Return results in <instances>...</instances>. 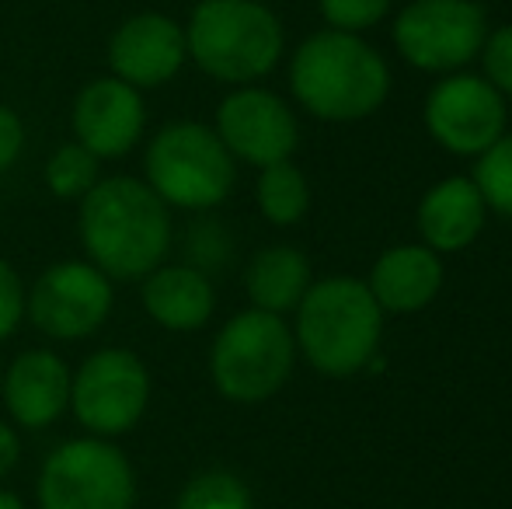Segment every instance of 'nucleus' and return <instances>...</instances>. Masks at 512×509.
I'll use <instances>...</instances> for the list:
<instances>
[{"label":"nucleus","instance_id":"f8f14e48","mask_svg":"<svg viewBox=\"0 0 512 509\" xmlns=\"http://www.w3.org/2000/svg\"><path fill=\"white\" fill-rule=\"evenodd\" d=\"M213 129L234 161H244L258 171L279 161H293L300 143V123L290 102L255 84L223 95V102L216 105Z\"/></svg>","mask_w":512,"mask_h":509},{"label":"nucleus","instance_id":"b1692460","mask_svg":"<svg viewBox=\"0 0 512 509\" xmlns=\"http://www.w3.org/2000/svg\"><path fill=\"white\" fill-rule=\"evenodd\" d=\"M317 11L335 32L363 35L394 11V0H317Z\"/></svg>","mask_w":512,"mask_h":509},{"label":"nucleus","instance_id":"20e7f679","mask_svg":"<svg viewBox=\"0 0 512 509\" xmlns=\"http://www.w3.org/2000/svg\"><path fill=\"white\" fill-rule=\"evenodd\" d=\"M185 46L206 77L248 88L279 67L286 28L262 0H199L185 25Z\"/></svg>","mask_w":512,"mask_h":509},{"label":"nucleus","instance_id":"aec40b11","mask_svg":"<svg viewBox=\"0 0 512 509\" xmlns=\"http://www.w3.org/2000/svg\"><path fill=\"white\" fill-rule=\"evenodd\" d=\"M255 203L269 224L293 227L310 213V182L293 161H279L258 171Z\"/></svg>","mask_w":512,"mask_h":509},{"label":"nucleus","instance_id":"a878e982","mask_svg":"<svg viewBox=\"0 0 512 509\" xmlns=\"http://www.w3.org/2000/svg\"><path fill=\"white\" fill-rule=\"evenodd\" d=\"M25 297H28V286L21 283L14 265L0 255V339L14 335L21 321H25Z\"/></svg>","mask_w":512,"mask_h":509},{"label":"nucleus","instance_id":"c756f323","mask_svg":"<svg viewBox=\"0 0 512 509\" xmlns=\"http://www.w3.org/2000/svg\"><path fill=\"white\" fill-rule=\"evenodd\" d=\"M0 381H4V363H0Z\"/></svg>","mask_w":512,"mask_h":509},{"label":"nucleus","instance_id":"393cba45","mask_svg":"<svg viewBox=\"0 0 512 509\" xmlns=\"http://www.w3.org/2000/svg\"><path fill=\"white\" fill-rule=\"evenodd\" d=\"M478 74L499 91L506 102H512V25L488 28L485 46L478 53Z\"/></svg>","mask_w":512,"mask_h":509},{"label":"nucleus","instance_id":"5701e85b","mask_svg":"<svg viewBox=\"0 0 512 509\" xmlns=\"http://www.w3.org/2000/svg\"><path fill=\"white\" fill-rule=\"evenodd\" d=\"M175 509H255L251 506V489L234 475V471H199L178 492Z\"/></svg>","mask_w":512,"mask_h":509},{"label":"nucleus","instance_id":"2eb2a0df","mask_svg":"<svg viewBox=\"0 0 512 509\" xmlns=\"http://www.w3.org/2000/svg\"><path fill=\"white\" fill-rule=\"evenodd\" d=\"M70 367L53 349H25L4 370L0 394L21 429H49L70 408Z\"/></svg>","mask_w":512,"mask_h":509},{"label":"nucleus","instance_id":"6ab92c4d","mask_svg":"<svg viewBox=\"0 0 512 509\" xmlns=\"http://www.w3.org/2000/svg\"><path fill=\"white\" fill-rule=\"evenodd\" d=\"M310 283H314V269H310V258L297 245L262 248L244 272V290H248L251 307L279 314V318L297 311Z\"/></svg>","mask_w":512,"mask_h":509},{"label":"nucleus","instance_id":"a211bd4d","mask_svg":"<svg viewBox=\"0 0 512 509\" xmlns=\"http://www.w3.org/2000/svg\"><path fill=\"white\" fill-rule=\"evenodd\" d=\"M143 311L168 332H199L216 311V290L206 269L189 262H161L143 276L140 286Z\"/></svg>","mask_w":512,"mask_h":509},{"label":"nucleus","instance_id":"bb28decb","mask_svg":"<svg viewBox=\"0 0 512 509\" xmlns=\"http://www.w3.org/2000/svg\"><path fill=\"white\" fill-rule=\"evenodd\" d=\"M25 147V123L11 105H0V171H7Z\"/></svg>","mask_w":512,"mask_h":509},{"label":"nucleus","instance_id":"f257e3e1","mask_svg":"<svg viewBox=\"0 0 512 509\" xmlns=\"http://www.w3.org/2000/svg\"><path fill=\"white\" fill-rule=\"evenodd\" d=\"M286 74L300 109L335 126L377 116L394 88L387 56L366 35L335 28L307 35L290 56Z\"/></svg>","mask_w":512,"mask_h":509},{"label":"nucleus","instance_id":"0eeeda50","mask_svg":"<svg viewBox=\"0 0 512 509\" xmlns=\"http://www.w3.org/2000/svg\"><path fill=\"white\" fill-rule=\"evenodd\" d=\"M39 509H133L136 471L102 436H77L42 461L35 482Z\"/></svg>","mask_w":512,"mask_h":509},{"label":"nucleus","instance_id":"dca6fc26","mask_svg":"<svg viewBox=\"0 0 512 509\" xmlns=\"http://www.w3.org/2000/svg\"><path fill=\"white\" fill-rule=\"evenodd\" d=\"M415 227L425 248L436 255L467 252L488 227V206L481 199L474 178L450 175L429 185L418 199Z\"/></svg>","mask_w":512,"mask_h":509},{"label":"nucleus","instance_id":"4be33fe9","mask_svg":"<svg viewBox=\"0 0 512 509\" xmlns=\"http://www.w3.org/2000/svg\"><path fill=\"white\" fill-rule=\"evenodd\" d=\"M474 185L488 213L512 220V129L499 136L481 157H474Z\"/></svg>","mask_w":512,"mask_h":509},{"label":"nucleus","instance_id":"9b49d317","mask_svg":"<svg viewBox=\"0 0 512 509\" xmlns=\"http://www.w3.org/2000/svg\"><path fill=\"white\" fill-rule=\"evenodd\" d=\"M115 304V283L88 258L56 262L32 283L25 297V318L46 339L81 342L108 321Z\"/></svg>","mask_w":512,"mask_h":509},{"label":"nucleus","instance_id":"4468645a","mask_svg":"<svg viewBox=\"0 0 512 509\" xmlns=\"http://www.w3.org/2000/svg\"><path fill=\"white\" fill-rule=\"evenodd\" d=\"M74 140L98 161L126 157L140 143L143 126H147V105L143 91L129 88L119 77H98L84 84L74 98Z\"/></svg>","mask_w":512,"mask_h":509},{"label":"nucleus","instance_id":"ddd939ff","mask_svg":"<svg viewBox=\"0 0 512 509\" xmlns=\"http://www.w3.org/2000/svg\"><path fill=\"white\" fill-rule=\"evenodd\" d=\"M189 63L185 25L161 11H143L126 18L108 39V67L112 77L136 91L161 88L175 81Z\"/></svg>","mask_w":512,"mask_h":509},{"label":"nucleus","instance_id":"7ed1b4c3","mask_svg":"<svg viewBox=\"0 0 512 509\" xmlns=\"http://www.w3.org/2000/svg\"><path fill=\"white\" fill-rule=\"evenodd\" d=\"M297 356L331 381L363 374L384 339V318L373 293L356 276L314 279L293 311Z\"/></svg>","mask_w":512,"mask_h":509},{"label":"nucleus","instance_id":"412c9836","mask_svg":"<svg viewBox=\"0 0 512 509\" xmlns=\"http://www.w3.org/2000/svg\"><path fill=\"white\" fill-rule=\"evenodd\" d=\"M98 171H102V161H98L91 150H84L77 140H70V143H60V147L49 154L42 175H46V189L53 192L56 199H74V203H81V199L102 182Z\"/></svg>","mask_w":512,"mask_h":509},{"label":"nucleus","instance_id":"f3484780","mask_svg":"<svg viewBox=\"0 0 512 509\" xmlns=\"http://www.w3.org/2000/svg\"><path fill=\"white\" fill-rule=\"evenodd\" d=\"M443 279V255L425 248L422 241H405L384 248L363 283L384 314H418L439 297Z\"/></svg>","mask_w":512,"mask_h":509},{"label":"nucleus","instance_id":"f03ea898","mask_svg":"<svg viewBox=\"0 0 512 509\" xmlns=\"http://www.w3.org/2000/svg\"><path fill=\"white\" fill-rule=\"evenodd\" d=\"M77 238L112 283L143 279L171 252V210L143 178H102L81 199Z\"/></svg>","mask_w":512,"mask_h":509},{"label":"nucleus","instance_id":"9d476101","mask_svg":"<svg viewBox=\"0 0 512 509\" xmlns=\"http://www.w3.org/2000/svg\"><path fill=\"white\" fill-rule=\"evenodd\" d=\"M422 123L439 150L474 161L509 129V102L478 70H460L436 77L422 102Z\"/></svg>","mask_w":512,"mask_h":509},{"label":"nucleus","instance_id":"cd10ccee","mask_svg":"<svg viewBox=\"0 0 512 509\" xmlns=\"http://www.w3.org/2000/svg\"><path fill=\"white\" fill-rule=\"evenodd\" d=\"M21 461V440L7 422H0V478H7Z\"/></svg>","mask_w":512,"mask_h":509},{"label":"nucleus","instance_id":"6e6552de","mask_svg":"<svg viewBox=\"0 0 512 509\" xmlns=\"http://www.w3.org/2000/svg\"><path fill=\"white\" fill-rule=\"evenodd\" d=\"M488 28V11L478 0H408L394 14L391 39L408 67L446 77L478 63Z\"/></svg>","mask_w":512,"mask_h":509},{"label":"nucleus","instance_id":"39448f33","mask_svg":"<svg viewBox=\"0 0 512 509\" xmlns=\"http://www.w3.org/2000/svg\"><path fill=\"white\" fill-rule=\"evenodd\" d=\"M297 367V339L286 318L269 311H237L209 346V381L234 405L276 398Z\"/></svg>","mask_w":512,"mask_h":509},{"label":"nucleus","instance_id":"423d86ee","mask_svg":"<svg viewBox=\"0 0 512 509\" xmlns=\"http://www.w3.org/2000/svg\"><path fill=\"white\" fill-rule=\"evenodd\" d=\"M143 171L168 210H216L237 182V161L216 129L189 119L164 126L147 143Z\"/></svg>","mask_w":512,"mask_h":509},{"label":"nucleus","instance_id":"c85d7f7f","mask_svg":"<svg viewBox=\"0 0 512 509\" xmlns=\"http://www.w3.org/2000/svg\"><path fill=\"white\" fill-rule=\"evenodd\" d=\"M0 509H25V503H21V496H14L11 489L0 485Z\"/></svg>","mask_w":512,"mask_h":509},{"label":"nucleus","instance_id":"1a4fd4ad","mask_svg":"<svg viewBox=\"0 0 512 509\" xmlns=\"http://www.w3.org/2000/svg\"><path fill=\"white\" fill-rule=\"evenodd\" d=\"M150 405V370L133 349H95L70 377V412L88 436L133 433Z\"/></svg>","mask_w":512,"mask_h":509}]
</instances>
